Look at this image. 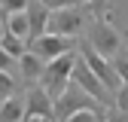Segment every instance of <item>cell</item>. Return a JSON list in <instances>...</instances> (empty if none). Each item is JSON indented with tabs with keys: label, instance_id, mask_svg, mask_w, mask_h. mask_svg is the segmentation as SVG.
<instances>
[{
	"label": "cell",
	"instance_id": "cb8c5ba5",
	"mask_svg": "<svg viewBox=\"0 0 128 122\" xmlns=\"http://www.w3.org/2000/svg\"><path fill=\"white\" fill-rule=\"evenodd\" d=\"M24 122H43V119H24Z\"/></svg>",
	"mask_w": 128,
	"mask_h": 122
},
{
	"label": "cell",
	"instance_id": "44dd1931",
	"mask_svg": "<svg viewBox=\"0 0 128 122\" xmlns=\"http://www.w3.org/2000/svg\"><path fill=\"white\" fill-rule=\"evenodd\" d=\"M101 113H104V110H79V113H73L67 122H98Z\"/></svg>",
	"mask_w": 128,
	"mask_h": 122
},
{
	"label": "cell",
	"instance_id": "277c9868",
	"mask_svg": "<svg viewBox=\"0 0 128 122\" xmlns=\"http://www.w3.org/2000/svg\"><path fill=\"white\" fill-rule=\"evenodd\" d=\"M52 110H55V122H67V119H70L73 113H79V110H104V107H101L98 101H92L76 82H70L67 88L61 92V98L52 101Z\"/></svg>",
	"mask_w": 128,
	"mask_h": 122
},
{
	"label": "cell",
	"instance_id": "d6986e66",
	"mask_svg": "<svg viewBox=\"0 0 128 122\" xmlns=\"http://www.w3.org/2000/svg\"><path fill=\"white\" fill-rule=\"evenodd\" d=\"M37 3H43L49 12H58V9H67V6H79L86 0H37Z\"/></svg>",
	"mask_w": 128,
	"mask_h": 122
},
{
	"label": "cell",
	"instance_id": "30bf717a",
	"mask_svg": "<svg viewBox=\"0 0 128 122\" xmlns=\"http://www.w3.org/2000/svg\"><path fill=\"white\" fill-rule=\"evenodd\" d=\"M43 61L40 58H34L30 52H24L22 58H18V86L22 88H30V86H37L40 82V76H43Z\"/></svg>",
	"mask_w": 128,
	"mask_h": 122
},
{
	"label": "cell",
	"instance_id": "6da1fadb",
	"mask_svg": "<svg viewBox=\"0 0 128 122\" xmlns=\"http://www.w3.org/2000/svg\"><path fill=\"white\" fill-rule=\"evenodd\" d=\"M92 9L88 3H79V6H67V9H58L49 15V24H46V34H55V37H67V40H82L86 28L92 24Z\"/></svg>",
	"mask_w": 128,
	"mask_h": 122
},
{
	"label": "cell",
	"instance_id": "e0dca14e",
	"mask_svg": "<svg viewBox=\"0 0 128 122\" xmlns=\"http://www.w3.org/2000/svg\"><path fill=\"white\" fill-rule=\"evenodd\" d=\"M28 9V0H0V15H18Z\"/></svg>",
	"mask_w": 128,
	"mask_h": 122
},
{
	"label": "cell",
	"instance_id": "9a60e30c",
	"mask_svg": "<svg viewBox=\"0 0 128 122\" xmlns=\"http://www.w3.org/2000/svg\"><path fill=\"white\" fill-rule=\"evenodd\" d=\"M110 64H113V70H116V76H119V82L128 88V46H125V49H122L113 61H110Z\"/></svg>",
	"mask_w": 128,
	"mask_h": 122
},
{
	"label": "cell",
	"instance_id": "2e32d148",
	"mask_svg": "<svg viewBox=\"0 0 128 122\" xmlns=\"http://www.w3.org/2000/svg\"><path fill=\"white\" fill-rule=\"evenodd\" d=\"M86 3L94 18H110V12H113V0H86Z\"/></svg>",
	"mask_w": 128,
	"mask_h": 122
},
{
	"label": "cell",
	"instance_id": "ba28073f",
	"mask_svg": "<svg viewBox=\"0 0 128 122\" xmlns=\"http://www.w3.org/2000/svg\"><path fill=\"white\" fill-rule=\"evenodd\" d=\"M24 119H43V122L55 119L52 98L46 95L40 86H30V88H24Z\"/></svg>",
	"mask_w": 128,
	"mask_h": 122
},
{
	"label": "cell",
	"instance_id": "7a4b0ae2",
	"mask_svg": "<svg viewBox=\"0 0 128 122\" xmlns=\"http://www.w3.org/2000/svg\"><path fill=\"white\" fill-rule=\"evenodd\" d=\"M82 40H86L101 58H107V61H113V58L125 49V46H128L125 37L113 28V22H110V18H92V24L86 28Z\"/></svg>",
	"mask_w": 128,
	"mask_h": 122
},
{
	"label": "cell",
	"instance_id": "5bb4252c",
	"mask_svg": "<svg viewBox=\"0 0 128 122\" xmlns=\"http://www.w3.org/2000/svg\"><path fill=\"white\" fill-rule=\"evenodd\" d=\"M18 92H24V88L18 86V80H15V76L0 73V104H3V101H9L12 95H18Z\"/></svg>",
	"mask_w": 128,
	"mask_h": 122
},
{
	"label": "cell",
	"instance_id": "4fadbf2b",
	"mask_svg": "<svg viewBox=\"0 0 128 122\" xmlns=\"http://www.w3.org/2000/svg\"><path fill=\"white\" fill-rule=\"evenodd\" d=\"M0 49H3L6 55H12L15 61H18V58L28 52V43H24V40H18V37H12L9 30H6V34H3V40H0Z\"/></svg>",
	"mask_w": 128,
	"mask_h": 122
},
{
	"label": "cell",
	"instance_id": "8fae6325",
	"mask_svg": "<svg viewBox=\"0 0 128 122\" xmlns=\"http://www.w3.org/2000/svg\"><path fill=\"white\" fill-rule=\"evenodd\" d=\"M0 122H24V92L0 104Z\"/></svg>",
	"mask_w": 128,
	"mask_h": 122
},
{
	"label": "cell",
	"instance_id": "7c38bea8",
	"mask_svg": "<svg viewBox=\"0 0 128 122\" xmlns=\"http://www.w3.org/2000/svg\"><path fill=\"white\" fill-rule=\"evenodd\" d=\"M3 18V24H6V30L12 37H18V40H24L28 43V37H30V28H28V18H24V12H18V15H0Z\"/></svg>",
	"mask_w": 128,
	"mask_h": 122
},
{
	"label": "cell",
	"instance_id": "d4e9b609",
	"mask_svg": "<svg viewBox=\"0 0 128 122\" xmlns=\"http://www.w3.org/2000/svg\"><path fill=\"white\" fill-rule=\"evenodd\" d=\"M49 122H55V119H49Z\"/></svg>",
	"mask_w": 128,
	"mask_h": 122
},
{
	"label": "cell",
	"instance_id": "9c48e42d",
	"mask_svg": "<svg viewBox=\"0 0 128 122\" xmlns=\"http://www.w3.org/2000/svg\"><path fill=\"white\" fill-rule=\"evenodd\" d=\"M49 15H52V12L46 9L43 3H37V0H28V9H24V18H28V28H30V37H28V43L46 34V24H49Z\"/></svg>",
	"mask_w": 128,
	"mask_h": 122
},
{
	"label": "cell",
	"instance_id": "7402d4cb",
	"mask_svg": "<svg viewBox=\"0 0 128 122\" xmlns=\"http://www.w3.org/2000/svg\"><path fill=\"white\" fill-rule=\"evenodd\" d=\"M107 122H128V116H125V113H119V110H113V107H110V110H107Z\"/></svg>",
	"mask_w": 128,
	"mask_h": 122
},
{
	"label": "cell",
	"instance_id": "603a6c76",
	"mask_svg": "<svg viewBox=\"0 0 128 122\" xmlns=\"http://www.w3.org/2000/svg\"><path fill=\"white\" fill-rule=\"evenodd\" d=\"M3 34H6V24H3V18H0V40H3Z\"/></svg>",
	"mask_w": 128,
	"mask_h": 122
},
{
	"label": "cell",
	"instance_id": "5b68a950",
	"mask_svg": "<svg viewBox=\"0 0 128 122\" xmlns=\"http://www.w3.org/2000/svg\"><path fill=\"white\" fill-rule=\"evenodd\" d=\"M76 52H79V58L86 61V67H88L94 76H98V82H101V86L110 92V95H116L122 82H119V76H116L113 64H110L107 58H101V55H98V52H94L92 46L86 43V40H79V43H76Z\"/></svg>",
	"mask_w": 128,
	"mask_h": 122
},
{
	"label": "cell",
	"instance_id": "ffe728a7",
	"mask_svg": "<svg viewBox=\"0 0 128 122\" xmlns=\"http://www.w3.org/2000/svg\"><path fill=\"white\" fill-rule=\"evenodd\" d=\"M113 110H119V113L128 116V88L125 86H119V92L113 95Z\"/></svg>",
	"mask_w": 128,
	"mask_h": 122
},
{
	"label": "cell",
	"instance_id": "3957f363",
	"mask_svg": "<svg viewBox=\"0 0 128 122\" xmlns=\"http://www.w3.org/2000/svg\"><path fill=\"white\" fill-rule=\"evenodd\" d=\"M73 64H76V52H64L61 58L49 61V64L43 67V76H40V82H37V86H40L52 101H58V98H61V92L70 86Z\"/></svg>",
	"mask_w": 128,
	"mask_h": 122
},
{
	"label": "cell",
	"instance_id": "8992f818",
	"mask_svg": "<svg viewBox=\"0 0 128 122\" xmlns=\"http://www.w3.org/2000/svg\"><path fill=\"white\" fill-rule=\"evenodd\" d=\"M70 82H76V86L92 98V101H98L104 110H110V107H113V95H110V92L98 82V76H94V73L86 67V61L79 58V52H76V64H73V73H70Z\"/></svg>",
	"mask_w": 128,
	"mask_h": 122
},
{
	"label": "cell",
	"instance_id": "ac0fdd59",
	"mask_svg": "<svg viewBox=\"0 0 128 122\" xmlns=\"http://www.w3.org/2000/svg\"><path fill=\"white\" fill-rule=\"evenodd\" d=\"M0 73H9V76L18 80V61H15L12 55H6L3 49H0Z\"/></svg>",
	"mask_w": 128,
	"mask_h": 122
},
{
	"label": "cell",
	"instance_id": "52a82bcc",
	"mask_svg": "<svg viewBox=\"0 0 128 122\" xmlns=\"http://www.w3.org/2000/svg\"><path fill=\"white\" fill-rule=\"evenodd\" d=\"M76 43H79V40L55 37V34H43V37H37V40H30V43H28V52L34 55V58H40L43 64H49V61L61 58L64 52H73V46H76Z\"/></svg>",
	"mask_w": 128,
	"mask_h": 122
}]
</instances>
